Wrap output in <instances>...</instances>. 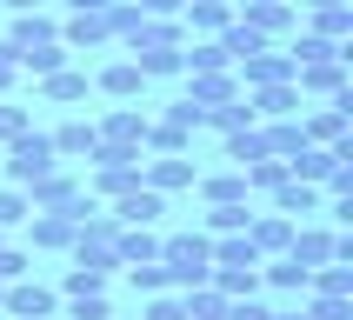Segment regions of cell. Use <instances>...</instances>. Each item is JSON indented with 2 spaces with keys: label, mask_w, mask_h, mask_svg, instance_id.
I'll list each match as a JSON object with an SVG mask.
<instances>
[{
  "label": "cell",
  "mask_w": 353,
  "mask_h": 320,
  "mask_svg": "<svg viewBox=\"0 0 353 320\" xmlns=\"http://www.w3.org/2000/svg\"><path fill=\"white\" fill-rule=\"evenodd\" d=\"M160 267H167V287H207L214 280V240L200 234H160Z\"/></svg>",
  "instance_id": "obj_1"
},
{
  "label": "cell",
  "mask_w": 353,
  "mask_h": 320,
  "mask_svg": "<svg viewBox=\"0 0 353 320\" xmlns=\"http://www.w3.org/2000/svg\"><path fill=\"white\" fill-rule=\"evenodd\" d=\"M54 167H67V160L54 154V140L40 134V127H27L20 140H7V147H0V174H7V187H34V180L54 174Z\"/></svg>",
  "instance_id": "obj_2"
},
{
  "label": "cell",
  "mask_w": 353,
  "mask_h": 320,
  "mask_svg": "<svg viewBox=\"0 0 353 320\" xmlns=\"http://www.w3.org/2000/svg\"><path fill=\"white\" fill-rule=\"evenodd\" d=\"M94 180H87V200H120L140 187V147H94Z\"/></svg>",
  "instance_id": "obj_3"
},
{
  "label": "cell",
  "mask_w": 353,
  "mask_h": 320,
  "mask_svg": "<svg viewBox=\"0 0 353 320\" xmlns=\"http://www.w3.org/2000/svg\"><path fill=\"white\" fill-rule=\"evenodd\" d=\"M287 260H300V267L314 274V267H327V260H353V240L327 234V227H314V220H300L294 240H287Z\"/></svg>",
  "instance_id": "obj_4"
},
{
  "label": "cell",
  "mask_w": 353,
  "mask_h": 320,
  "mask_svg": "<svg viewBox=\"0 0 353 320\" xmlns=\"http://www.w3.org/2000/svg\"><path fill=\"white\" fill-rule=\"evenodd\" d=\"M200 180L194 154H140V187H154V194H187Z\"/></svg>",
  "instance_id": "obj_5"
},
{
  "label": "cell",
  "mask_w": 353,
  "mask_h": 320,
  "mask_svg": "<svg viewBox=\"0 0 353 320\" xmlns=\"http://www.w3.org/2000/svg\"><path fill=\"white\" fill-rule=\"evenodd\" d=\"M0 314H7V320H60V294L40 287V280H7Z\"/></svg>",
  "instance_id": "obj_6"
},
{
  "label": "cell",
  "mask_w": 353,
  "mask_h": 320,
  "mask_svg": "<svg viewBox=\"0 0 353 320\" xmlns=\"http://www.w3.org/2000/svg\"><path fill=\"white\" fill-rule=\"evenodd\" d=\"M347 127H353V94H340V100H320L314 114L300 120L307 147H340V140H347Z\"/></svg>",
  "instance_id": "obj_7"
},
{
  "label": "cell",
  "mask_w": 353,
  "mask_h": 320,
  "mask_svg": "<svg viewBox=\"0 0 353 320\" xmlns=\"http://www.w3.org/2000/svg\"><path fill=\"white\" fill-rule=\"evenodd\" d=\"M20 194H27V207H34V214H60V207H74L87 187H80L74 167H54V174H40L34 187H20Z\"/></svg>",
  "instance_id": "obj_8"
},
{
  "label": "cell",
  "mask_w": 353,
  "mask_h": 320,
  "mask_svg": "<svg viewBox=\"0 0 353 320\" xmlns=\"http://www.w3.org/2000/svg\"><path fill=\"white\" fill-rule=\"evenodd\" d=\"M234 20H247L260 40H287V34L300 27L294 0H247V7H234Z\"/></svg>",
  "instance_id": "obj_9"
},
{
  "label": "cell",
  "mask_w": 353,
  "mask_h": 320,
  "mask_svg": "<svg viewBox=\"0 0 353 320\" xmlns=\"http://www.w3.org/2000/svg\"><path fill=\"white\" fill-rule=\"evenodd\" d=\"M234 80H240V94H254V87H274V80H294V60H287V47H260L234 67Z\"/></svg>",
  "instance_id": "obj_10"
},
{
  "label": "cell",
  "mask_w": 353,
  "mask_h": 320,
  "mask_svg": "<svg viewBox=\"0 0 353 320\" xmlns=\"http://www.w3.org/2000/svg\"><path fill=\"white\" fill-rule=\"evenodd\" d=\"M140 154H194V127L167 107V114H147V140H140Z\"/></svg>",
  "instance_id": "obj_11"
},
{
  "label": "cell",
  "mask_w": 353,
  "mask_h": 320,
  "mask_svg": "<svg viewBox=\"0 0 353 320\" xmlns=\"http://www.w3.org/2000/svg\"><path fill=\"white\" fill-rule=\"evenodd\" d=\"M294 87L320 94V100H340L347 94V60H307V67H294Z\"/></svg>",
  "instance_id": "obj_12"
},
{
  "label": "cell",
  "mask_w": 353,
  "mask_h": 320,
  "mask_svg": "<svg viewBox=\"0 0 353 320\" xmlns=\"http://www.w3.org/2000/svg\"><path fill=\"white\" fill-rule=\"evenodd\" d=\"M254 120H294L300 107H307V94H300L294 80H274V87H254Z\"/></svg>",
  "instance_id": "obj_13"
},
{
  "label": "cell",
  "mask_w": 353,
  "mask_h": 320,
  "mask_svg": "<svg viewBox=\"0 0 353 320\" xmlns=\"http://www.w3.org/2000/svg\"><path fill=\"white\" fill-rule=\"evenodd\" d=\"M94 134H100V147H140L147 140V114L140 107H114L107 120H94Z\"/></svg>",
  "instance_id": "obj_14"
},
{
  "label": "cell",
  "mask_w": 353,
  "mask_h": 320,
  "mask_svg": "<svg viewBox=\"0 0 353 320\" xmlns=\"http://www.w3.org/2000/svg\"><path fill=\"white\" fill-rule=\"evenodd\" d=\"M267 200H274V214H287V220H314L320 214V187H314V180H294V174L280 180Z\"/></svg>",
  "instance_id": "obj_15"
},
{
  "label": "cell",
  "mask_w": 353,
  "mask_h": 320,
  "mask_svg": "<svg viewBox=\"0 0 353 320\" xmlns=\"http://www.w3.org/2000/svg\"><path fill=\"white\" fill-rule=\"evenodd\" d=\"M294 227H300V220H287V214H254V220H247V240H254L260 260H274V254H287Z\"/></svg>",
  "instance_id": "obj_16"
},
{
  "label": "cell",
  "mask_w": 353,
  "mask_h": 320,
  "mask_svg": "<svg viewBox=\"0 0 353 320\" xmlns=\"http://www.w3.org/2000/svg\"><path fill=\"white\" fill-rule=\"evenodd\" d=\"M194 194L207 200V207H240V200H254V194H247V174H240V167H220V174H200V180H194Z\"/></svg>",
  "instance_id": "obj_17"
},
{
  "label": "cell",
  "mask_w": 353,
  "mask_h": 320,
  "mask_svg": "<svg viewBox=\"0 0 353 320\" xmlns=\"http://www.w3.org/2000/svg\"><path fill=\"white\" fill-rule=\"evenodd\" d=\"M160 214H167V194H154V187H134V194L114 200V220H120V227H154Z\"/></svg>",
  "instance_id": "obj_18"
},
{
  "label": "cell",
  "mask_w": 353,
  "mask_h": 320,
  "mask_svg": "<svg viewBox=\"0 0 353 320\" xmlns=\"http://www.w3.org/2000/svg\"><path fill=\"white\" fill-rule=\"evenodd\" d=\"M234 94H240L234 74H187V94H180V100H194L200 114H214V107H227Z\"/></svg>",
  "instance_id": "obj_19"
},
{
  "label": "cell",
  "mask_w": 353,
  "mask_h": 320,
  "mask_svg": "<svg viewBox=\"0 0 353 320\" xmlns=\"http://www.w3.org/2000/svg\"><path fill=\"white\" fill-rule=\"evenodd\" d=\"M47 40H60V20L40 7V14H14V27H7V47L14 54H27V47H47Z\"/></svg>",
  "instance_id": "obj_20"
},
{
  "label": "cell",
  "mask_w": 353,
  "mask_h": 320,
  "mask_svg": "<svg viewBox=\"0 0 353 320\" xmlns=\"http://www.w3.org/2000/svg\"><path fill=\"white\" fill-rule=\"evenodd\" d=\"M260 287H274V294H287V300H307V267L274 254V260H260Z\"/></svg>",
  "instance_id": "obj_21"
},
{
  "label": "cell",
  "mask_w": 353,
  "mask_h": 320,
  "mask_svg": "<svg viewBox=\"0 0 353 320\" xmlns=\"http://www.w3.org/2000/svg\"><path fill=\"white\" fill-rule=\"evenodd\" d=\"M180 14H187V20H180V27H194L200 40H214L220 27H234V0H187Z\"/></svg>",
  "instance_id": "obj_22"
},
{
  "label": "cell",
  "mask_w": 353,
  "mask_h": 320,
  "mask_svg": "<svg viewBox=\"0 0 353 320\" xmlns=\"http://www.w3.org/2000/svg\"><path fill=\"white\" fill-rule=\"evenodd\" d=\"M47 140H54V154H60V160H87V154H94V147H100L94 120H60V127H54V134H47Z\"/></svg>",
  "instance_id": "obj_23"
},
{
  "label": "cell",
  "mask_w": 353,
  "mask_h": 320,
  "mask_svg": "<svg viewBox=\"0 0 353 320\" xmlns=\"http://www.w3.org/2000/svg\"><path fill=\"white\" fill-rule=\"evenodd\" d=\"M114 260H120V267L160 260V234H154V227H120V234H114Z\"/></svg>",
  "instance_id": "obj_24"
},
{
  "label": "cell",
  "mask_w": 353,
  "mask_h": 320,
  "mask_svg": "<svg viewBox=\"0 0 353 320\" xmlns=\"http://www.w3.org/2000/svg\"><path fill=\"white\" fill-rule=\"evenodd\" d=\"M94 87H100V94H114V100H140V87H147V80H140L134 60H107V67L94 74Z\"/></svg>",
  "instance_id": "obj_25"
},
{
  "label": "cell",
  "mask_w": 353,
  "mask_h": 320,
  "mask_svg": "<svg viewBox=\"0 0 353 320\" xmlns=\"http://www.w3.org/2000/svg\"><path fill=\"white\" fill-rule=\"evenodd\" d=\"M27 227H34V247H40V254L74 247V220H67V214H27Z\"/></svg>",
  "instance_id": "obj_26"
},
{
  "label": "cell",
  "mask_w": 353,
  "mask_h": 320,
  "mask_svg": "<svg viewBox=\"0 0 353 320\" xmlns=\"http://www.w3.org/2000/svg\"><path fill=\"white\" fill-rule=\"evenodd\" d=\"M220 160H234V167H254V160H267V134H260V127L220 134Z\"/></svg>",
  "instance_id": "obj_27"
},
{
  "label": "cell",
  "mask_w": 353,
  "mask_h": 320,
  "mask_svg": "<svg viewBox=\"0 0 353 320\" xmlns=\"http://www.w3.org/2000/svg\"><path fill=\"white\" fill-rule=\"evenodd\" d=\"M147 47H187V27L180 20H140V34L127 40V54H147Z\"/></svg>",
  "instance_id": "obj_28"
},
{
  "label": "cell",
  "mask_w": 353,
  "mask_h": 320,
  "mask_svg": "<svg viewBox=\"0 0 353 320\" xmlns=\"http://www.w3.org/2000/svg\"><path fill=\"white\" fill-rule=\"evenodd\" d=\"M260 134H267V154H274V160H294L300 147H307V134H300V114H294V120H260Z\"/></svg>",
  "instance_id": "obj_29"
},
{
  "label": "cell",
  "mask_w": 353,
  "mask_h": 320,
  "mask_svg": "<svg viewBox=\"0 0 353 320\" xmlns=\"http://www.w3.org/2000/svg\"><path fill=\"white\" fill-rule=\"evenodd\" d=\"M307 34L334 40V47H347V34H353V7L340 0V7H320V14H307Z\"/></svg>",
  "instance_id": "obj_30"
},
{
  "label": "cell",
  "mask_w": 353,
  "mask_h": 320,
  "mask_svg": "<svg viewBox=\"0 0 353 320\" xmlns=\"http://www.w3.org/2000/svg\"><path fill=\"white\" fill-rule=\"evenodd\" d=\"M214 40H220V54L234 60V67H240V60H247V54H260V47H274V40H260L254 27H247V20H234V27H220Z\"/></svg>",
  "instance_id": "obj_31"
},
{
  "label": "cell",
  "mask_w": 353,
  "mask_h": 320,
  "mask_svg": "<svg viewBox=\"0 0 353 320\" xmlns=\"http://www.w3.org/2000/svg\"><path fill=\"white\" fill-rule=\"evenodd\" d=\"M247 200H240V207H207V214H200V234L207 240H220V234H247Z\"/></svg>",
  "instance_id": "obj_32"
},
{
  "label": "cell",
  "mask_w": 353,
  "mask_h": 320,
  "mask_svg": "<svg viewBox=\"0 0 353 320\" xmlns=\"http://www.w3.org/2000/svg\"><path fill=\"white\" fill-rule=\"evenodd\" d=\"M207 127H214V134H240V127H260V120H254V100H247V94H234L227 107H214V114H207Z\"/></svg>",
  "instance_id": "obj_33"
},
{
  "label": "cell",
  "mask_w": 353,
  "mask_h": 320,
  "mask_svg": "<svg viewBox=\"0 0 353 320\" xmlns=\"http://www.w3.org/2000/svg\"><path fill=\"white\" fill-rule=\"evenodd\" d=\"M180 307H187V320H220V314H227V294L207 280V287H187V294H180Z\"/></svg>",
  "instance_id": "obj_34"
},
{
  "label": "cell",
  "mask_w": 353,
  "mask_h": 320,
  "mask_svg": "<svg viewBox=\"0 0 353 320\" xmlns=\"http://www.w3.org/2000/svg\"><path fill=\"white\" fill-rule=\"evenodd\" d=\"M140 67V80H174L180 74V47H147V54H127Z\"/></svg>",
  "instance_id": "obj_35"
},
{
  "label": "cell",
  "mask_w": 353,
  "mask_h": 320,
  "mask_svg": "<svg viewBox=\"0 0 353 320\" xmlns=\"http://www.w3.org/2000/svg\"><path fill=\"white\" fill-rule=\"evenodd\" d=\"M20 60V74H60V67H67V47H60V40H47V47H27V54H14Z\"/></svg>",
  "instance_id": "obj_36"
},
{
  "label": "cell",
  "mask_w": 353,
  "mask_h": 320,
  "mask_svg": "<svg viewBox=\"0 0 353 320\" xmlns=\"http://www.w3.org/2000/svg\"><path fill=\"white\" fill-rule=\"evenodd\" d=\"M40 87H47V100H60V107H67V100H87V87H94V80L80 74V67H60V74H47Z\"/></svg>",
  "instance_id": "obj_37"
},
{
  "label": "cell",
  "mask_w": 353,
  "mask_h": 320,
  "mask_svg": "<svg viewBox=\"0 0 353 320\" xmlns=\"http://www.w3.org/2000/svg\"><path fill=\"white\" fill-rule=\"evenodd\" d=\"M214 267H260L254 240H247V234H220L214 240Z\"/></svg>",
  "instance_id": "obj_38"
},
{
  "label": "cell",
  "mask_w": 353,
  "mask_h": 320,
  "mask_svg": "<svg viewBox=\"0 0 353 320\" xmlns=\"http://www.w3.org/2000/svg\"><path fill=\"white\" fill-rule=\"evenodd\" d=\"M214 287L227 300H247V294H260V267H214Z\"/></svg>",
  "instance_id": "obj_39"
},
{
  "label": "cell",
  "mask_w": 353,
  "mask_h": 320,
  "mask_svg": "<svg viewBox=\"0 0 353 320\" xmlns=\"http://www.w3.org/2000/svg\"><path fill=\"white\" fill-rule=\"evenodd\" d=\"M80 294H107V274H94V267H67L60 300H80Z\"/></svg>",
  "instance_id": "obj_40"
},
{
  "label": "cell",
  "mask_w": 353,
  "mask_h": 320,
  "mask_svg": "<svg viewBox=\"0 0 353 320\" xmlns=\"http://www.w3.org/2000/svg\"><path fill=\"white\" fill-rule=\"evenodd\" d=\"M27 127H34V114H27L20 100H0V147H7V140H20Z\"/></svg>",
  "instance_id": "obj_41"
},
{
  "label": "cell",
  "mask_w": 353,
  "mask_h": 320,
  "mask_svg": "<svg viewBox=\"0 0 353 320\" xmlns=\"http://www.w3.org/2000/svg\"><path fill=\"white\" fill-rule=\"evenodd\" d=\"M127 280H134V294H167V267H160V260H140V267H127Z\"/></svg>",
  "instance_id": "obj_42"
},
{
  "label": "cell",
  "mask_w": 353,
  "mask_h": 320,
  "mask_svg": "<svg viewBox=\"0 0 353 320\" xmlns=\"http://www.w3.org/2000/svg\"><path fill=\"white\" fill-rule=\"evenodd\" d=\"M307 320H353V300H334V294H307Z\"/></svg>",
  "instance_id": "obj_43"
},
{
  "label": "cell",
  "mask_w": 353,
  "mask_h": 320,
  "mask_svg": "<svg viewBox=\"0 0 353 320\" xmlns=\"http://www.w3.org/2000/svg\"><path fill=\"white\" fill-rule=\"evenodd\" d=\"M27 214H34V207H27V194H20V187H0V234H7V227H20Z\"/></svg>",
  "instance_id": "obj_44"
},
{
  "label": "cell",
  "mask_w": 353,
  "mask_h": 320,
  "mask_svg": "<svg viewBox=\"0 0 353 320\" xmlns=\"http://www.w3.org/2000/svg\"><path fill=\"white\" fill-rule=\"evenodd\" d=\"M67 320H114V307H107V294H80L67 300Z\"/></svg>",
  "instance_id": "obj_45"
},
{
  "label": "cell",
  "mask_w": 353,
  "mask_h": 320,
  "mask_svg": "<svg viewBox=\"0 0 353 320\" xmlns=\"http://www.w3.org/2000/svg\"><path fill=\"white\" fill-rule=\"evenodd\" d=\"M220 320H274V307H267L260 294H247V300H227V314H220Z\"/></svg>",
  "instance_id": "obj_46"
},
{
  "label": "cell",
  "mask_w": 353,
  "mask_h": 320,
  "mask_svg": "<svg viewBox=\"0 0 353 320\" xmlns=\"http://www.w3.org/2000/svg\"><path fill=\"white\" fill-rule=\"evenodd\" d=\"M140 320H187V307H180L174 294H147V314Z\"/></svg>",
  "instance_id": "obj_47"
},
{
  "label": "cell",
  "mask_w": 353,
  "mask_h": 320,
  "mask_svg": "<svg viewBox=\"0 0 353 320\" xmlns=\"http://www.w3.org/2000/svg\"><path fill=\"white\" fill-rule=\"evenodd\" d=\"M27 267H34V260L20 254V247H0V287H7V280H27Z\"/></svg>",
  "instance_id": "obj_48"
},
{
  "label": "cell",
  "mask_w": 353,
  "mask_h": 320,
  "mask_svg": "<svg viewBox=\"0 0 353 320\" xmlns=\"http://www.w3.org/2000/svg\"><path fill=\"white\" fill-rule=\"evenodd\" d=\"M140 14L147 20H180V7H187V0H134Z\"/></svg>",
  "instance_id": "obj_49"
},
{
  "label": "cell",
  "mask_w": 353,
  "mask_h": 320,
  "mask_svg": "<svg viewBox=\"0 0 353 320\" xmlns=\"http://www.w3.org/2000/svg\"><path fill=\"white\" fill-rule=\"evenodd\" d=\"M14 80H20V60H14V47L0 40V100H7V87H14Z\"/></svg>",
  "instance_id": "obj_50"
},
{
  "label": "cell",
  "mask_w": 353,
  "mask_h": 320,
  "mask_svg": "<svg viewBox=\"0 0 353 320\" xmlns=\"http://www.w3.org/2000/svg\"><path fill=\"white\" fill-rule=\"evenodd\" d=\"M114 0H67V14H107Z\"/></svg>",
  "instance_id": "obj_51"
},
{
  "label": "cell",
  "mask_w": 353,
  "mask_h": 320,
  "mask_svg": "<svg viewBox=\"0 0 353 320\" xmlns=\"http://www.w3.org/2000/svg\"><path fill=\"white\" fill-rule=\"evenodd\" d=\"M0 7H7V14H40L47 0H0Z\"/></svg>",
  "instance_id": "obj_52"
},
{
  "label": "cell",
  "mask_w": 353,
  "mask_h": 320,
  "mask_svg": "<svg viewBox=\"0 0 353 320\" xmlns=\"http://www.w3.org/2000/svg\"><path fill=\"white\" fill-rule=\"evenodd\" d=\"M0 247H7V234H0Z\"/></svg>",
  "instance_id": "obj_53"
},
{
  "label": "cell",
  "mask_w": 353,
  "mask_h": 320,
  "mask_svg": "<svg viewBox=\"0 0 353 320\" xmlns=\"http://www.w3.org/2000/svg\"><path fill=\"white\" fill-rule=\"evenodd\" d=\"M0 294H7V287H0Z\"/></svg>",
  "instance_id": "obj_54"
}]
</instances>
